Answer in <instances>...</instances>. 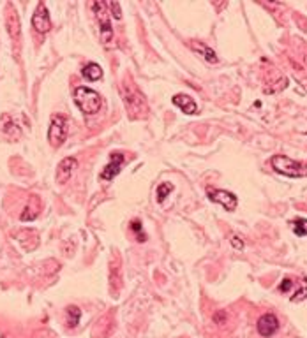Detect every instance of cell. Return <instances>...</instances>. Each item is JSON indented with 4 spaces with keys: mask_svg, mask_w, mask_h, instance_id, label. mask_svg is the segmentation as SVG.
<instances>
[{
    "mask_svg": "<svg viewBox=\"0 0 307 338\" xmlns=\"http://www.w3.org/2000/svg\"><path fill=\"white\" fill-rule=\"evenodd\" d=\"M122 166H124V155L118 152L111 153L109 157V164L102 169L101 173V180H113L118 173L122 171Z\"/></svg>",
    "mask_w": 307,
    "mask_h": 338,
    "instance_id": "30bf717a",
    "label": "cell"
},
{
    "mask_svg": "<svg viewBox=\"0 0 307 338\" xmlns=\"http://www.w3.org/2000/svg\"><path fill=\"white\" fill-rule=\"evenodd\" d=\"M78 167V160L74 157H66L64 160H60V164L57 166V183L59 185H64L71 180L73 173L76 171Z\"/></svg>",
    "mask_w": 307,
    "mask_h": 338,
    "instance_id": "ba28073f",
    "label": "cell"
},
{
    "mask_svg": "<svg viewBox=\"0 0 307 338\" xmlns=\"http://www.w3.org/2000/svg\"><path fill=\"white\" fill-rule=\"evenodd\" d=\"M122 99L127 113L131 115V118H145L148 115V104L145 95L132 85L131 79H125L124 85L120 86Z\"/></svg>",
    "mask_w": 307,
    "mask_h": 338,
    "instance_id": "6da1fadb",
    "label": "cell"
},
{
    "mask_svg": "<svg viewBox=\"0 0 307 338\" xmlns=\"http://www.w3.org/2000/svg\"><path fill=\"white\" fill-rule=\"evenodd\" d=\"M231 245H233L237 250H242L244 249V241H242L238 236H231Z\"/></svg>",
    "mask_w": 307,
    "mask_h": 338,
    "instance_id": "7402d4cb",
    "label": "cell"
},
{
    "mask_svg": "<svg viewBox=\"0 0 307 338\" xmlns=\"http://www.w3.org/2000/svg\"><path fill=\"white\" fill-rule=\"evenodd\" d=\"M256 330L261 337H265V338L272 337V335L279 330V321H277V317L274 314H265L258 319Z\"/></svg>",
    "mask_w": 307,
    "mask_h": 338,
    "instance_id": "9c48e42d",
    "label": "cell"
},
{
    "mask_svg": "<svg viewBox=\"0 0 307 338\" xmlns=\"http://www.w3.org/2000/svg\"><path fill=\"white\" fill-rule=\"evenodd\" d=\"M171 191H173V185H171V183H161L159 189H157V201L163 203L164 198H166Z\"/></svg>",
    "mask_w": 307,
    "mask_h": 338,
    "instance_id": "e0dca14e",
    "label": "cell"
},
{
    "mask_svg": "<svg viewBox=\"0 0 307 338\" xmlns=\"http://www.w3.org/2000/svg\"><path fill=\"white\" fill-rule=\"evenodd\" d=\"M82 76L85 79H89V81H99V79L102 78V69L99 64H87L85 67L82 69Z\"/></svg>",
    "mask_w": 307,
    "mask_h": 338,
    "instance_id": "4fadbf2b",
    "label": "cell"
},
{
    "mask_svg": "<svg viewBox=\"0 0 307 338\" xmlns=\"http://www.w3.org/2000/svg\"><path fill=\"white\" fill-rule=\"evenodd\" d=\"M74 102L80 108V111L85 115H96L102 106L101 95L96 90L87 88V86H78L74 90Z\"/></svg>",
    "mask_w": 307,
    "mask_h": 338,
    "instance_id": "7a4b0ae2",
    "label": "cell"
},
{
    "mask_svg": "<svg viewBox=\"0 0 307 338\" xmlns=\"http://www.w3.org/2000/svg\"><path fill=\"white\" fill-rule=\"evenodd\" d=\"M293 231L297 236H306L307 234V220L306 218H295L293 220Z\"/></svg>",
    "mask_w": 307,
    "mask_h": 338,
    "instance_id": "2e32d148",
    "label": "cell"
},
{
    "mask_svg": "<svg viewBox=\"0 0 307 338\" xmlns=\"http://www.w3.org/2000/svg\"><path fill=\"white\" fill-rule=\"evenodd\" d=\"M94 12H96V18H98L99 27H101L102 44H108L113 37V28H111V21H109L108 4H104V2H96V4H94Z\"/></svg>",
    "mask_w": 307,
    "mask_h": 338,
    "instance_id": "5b68a950",
    "label": "cell"
},
{
    "mask_svg": "<svg viewBox=\"0 0 307 338\" xmlns=\"http://www.w3.org/2000/svg\"><path fill=\"white\" fill-rule=\"evenodd\" d=\"M67 139V120L64 115H53L50 122V131H48V141L53 148L62 146V143Z\"/></svg>",
    "mask_w": 307,
    "mask_h": 338,
    "instance_id": "277c9868",
    "label": "cell"
},
{
    "mask_svg": "<svg viewBox=\"0 0 307 338\" xmlns=\"http://www.w3.org/2000/svg\"><path fill=\"white\" fill-rule=\"evenodd\" d=\"M270 164H272V167L277 173H281V175H284V176H292V178H302V176H307V167L286 155L272 157Z\"/></svg>",
    "mask_w": 307,
    "mask_h": 338,
    "instance_id": "3957f363",
    "label": "cell"
},
{
    "mask_svg": "<svg viewBox=\"0 0 307 338\" xmlns=\"http://www.w3.org/2000/svg\"><path fill=\"white\" fill-rule=\"evenodd\" d=\"M32 27H34L35 32H39V34H46V32L51 30L50 12H48V7L43 4V2L37 5L34 16H32Z\"/></svg>",
    "mask_w": 307,
    "mask_h": 338,
    "instance_id": "52a82bcc",
    "label": "cell"
},
{
    "mask_svg": "<svg viewBox=\"0 0 307 338\" xmlns=\"http://www.w3.org/2000/svg\"><path fill=\"white\" fill-rule=\"evenodd\" d=\"M131 227H132V231H134V233H140V241H145V234L141 233V222L140 220L131 222Z\"/></svg>",
    "mask_w": 307,
    "mask_h": 338,
    "instance_id": "44dd1931",
    "label": "cell"
},
{
    "mask_svg": "<svg viewBox=\"0 0 307 338\" xmlns=\"http://www.w3.org/2000/svg\"><path fill=\"white\" fill-rule=\"evenodd\" d=\"M292 287H293V280L292 278H284L283 282H281V285H279V291L281 292H288Z\"/></svg>",
    "mask_w": 307,
    "mask_h": 338,
    "instance_id": "ffe728a7",
    "label": "cell"
},
{
    "mask_svg": "<svg viewBox=\"0 0 307 338\" xmlns=\"http://www.w3.org/2000/svg\"><path fill=\"white\" fill-rule=\"evenodd\" d=\"M108 9H111L113 18H115V20H120V18H122V12H120V7H118L117 2H108Z\"/></svg>",
    "mask_w": 307,
    "mask_h": 338,
    "instance_id": "d6986e66",
    "label": "cell"
},
{
    "mask_svg": "<svg viewBox=\"0 0 307 338\" xmlns=\"http://www.w3.org/2000/svg\"><path fill=\"white\" fill-rule=\"evenodd\" d=\"M208 199L210 201L217 203V204L224 206L228 211H233L237 208L238 201H237V196L233 192H228V191H221V189H208Z\"/></svg>",
    "mask_w": 307,
    "mask_h": 338,
    "instance_id": "8992f818",
    "label": "cell"
},
{
    "mask_svg": "<svg viewBox=\"0 0 307 338\" xmlns=\"http://www.w3.org/2000/svg\"><path fill=\"white\" fill-rule=\"evenodd\" d=\"M193 48H195L196 53H200L202 57H205V59L208 60V62H212V64L217 62V55L214 53V50H212V48L203 46L202 43H193Z\"/></svg>",
    "mask_w": 307,
    "mask_h": 338,
    "instance_id": "5bb4252c",
    "label": "cell"
},
{
    "mask_svg": "<svg viewBox=\"0 0 307 338\" xmlns=\"http://www.w3.org/2000/svg\"><path fill=\"white\" fill-rule=\"evenodd\" d=\"M173 104L182 109L184 115H196V113H198V106H196L195 99L186 95V93H177V95H173Z\"/></svg>",
    "mask_w": 307,
    "mask_h": 338,
    "instance_id": "8fae6325",
    "label": "cell"
},
{
    "mask_svg": "<svg viewBox=\"0 0 307 338\" xmlns=\"http://www.w3.org/2000/svg\"><path fill=\"white\" fill-rule=\"evenodd\" d=\"M7 30L14 41L20 37V18L16 16V11L12 7L7 9Z\"/></svg>",
    "mask_w": 307,
    "mask_h": 338,
    "instance_id": "7c38bea8",
    "label": "cell"
},
{
    "mask_svg": "<svg viewBox=\"0 0 307 338\" xmlns=\"http://www.w3.org/2000/svg\"><path fill=\"white\" fill-rule=\"evenodd\" d=\"M67 315H69V326H76L80 317H82V310L78 307L71 305V307H67Z\"/></svg>",
    "mask_w": 307,
    "mask_h": 338,
    "instance_id": "9a60e30c",
    "label": "cell"
},
{
    "mask_svg": "<svg viewBox=\"0 0 307 338\" xmlns=\"http://www.w3.org/2000/svg\"><path fill=\"white\" fill-rule=\"evenodd\" d=\"M304 298H307V278H302V285H300V291H297L292 296V301H302Z\"/></svg>",
    "mask_w": 307,
    "mask_h": 338,
    "instance_id": "ac0fdd59",
    "label": "cell"
}]
</instances>
